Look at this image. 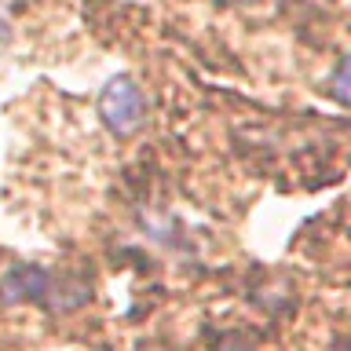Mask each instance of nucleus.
<instances>
[{"mask_svg":"<svg viewBox=\"0 0 351 351\" xmlns=\"http://www.w3.org/2000/svg\"><path fill=\"white\" fill-rule=\"evenodd\" d=\"M241 4H263V0H241Z\"/></svg>","mask_w":351,"mask_h":351,"instance_id":"4","label":"nucleus"},{"mask_svg":"<svg viewBox=\"0 0 351 351\" xmlns=\"http://www.w3.org/2000/svg\"><path fill=\"white\" fill-rule=\"evenodd\" d=\"M95 110H99V121L106 125V132L117 139H132L143 125H147V95H143V88L125 73L110 77L103 84Z\"/></svg>","mask_w":351,"mask_h":351,"instance_id":"1","label":"nucleus"},{"mask_svg":"<svg viewBox=\"0 0 351 351\" xmlns=\"http://www.w3.org/2000/svg\"><path fill=\"white\" fill-rule=\"evenodd\" d=\"M51 271L37 267V263H22V267H11L4 278H0V300L4 304H26V300H48L51 289Z\"/></svg>","mask_w":351,"mask_h":351,"instance_id":"2","label":"nucleus"},{"mask_svg":"<svg viewBox=\"0 0 351 351\" xmlns=\"http://www.w3.org/2000/svg\"><path fill=\"white\" fill-rule=\"evenodd\" d=\"M329 95L337 99L340 106H351V51L340 59V66L329 77Z\"/></svg>","mask_w":351,"mask_h":351,"instance_id":"3","label":"nucleus"}]
</instances>
